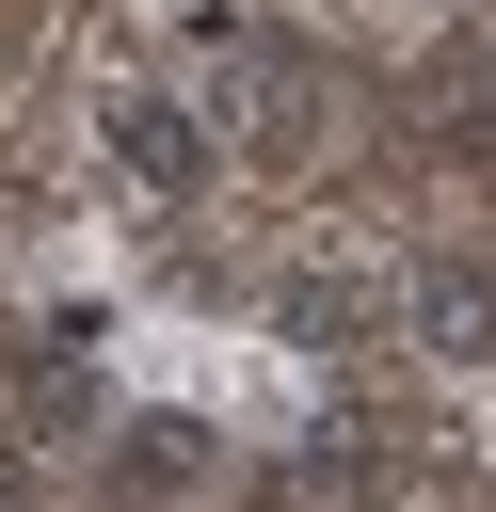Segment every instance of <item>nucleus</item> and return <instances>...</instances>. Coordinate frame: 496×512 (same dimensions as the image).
I'll use <instances>...</instances> for the list:
<instances>
[{"label":"nucleus","mask_w":496,"mask_h":512,"mask_svg":"<svg viewBox=\"0 0 496 512\" xmlns=\"http://www.w3.org/2000/svg\"><path fill=\"white\" fill-rule=\"evenodd\" d=\"M112 144H128V176H160V192L208 160V144H192V112H160V96H128V112H112Z\"/></svg>","instance_id":"f257e3e1"}]
</instances>
